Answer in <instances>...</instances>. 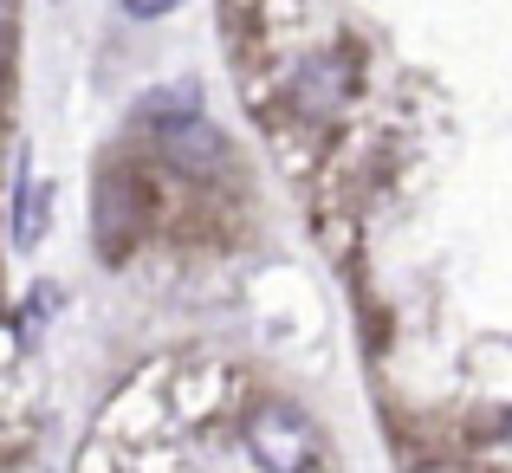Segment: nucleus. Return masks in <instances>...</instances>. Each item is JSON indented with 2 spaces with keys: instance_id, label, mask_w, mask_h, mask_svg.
<instances>
[{
  "instance_id": "1",
  "label": "nucleus",
  "mask_w": 512,
  "mask_h": 473,
  "mask_svg": "<svg viewBox=\"0 0 512 473\" xmlns=\"http://www.w3.org/2000/svg\"><path fill=\"white\" fill-rule=\"evenodd\" d=\"M247 454L266 473H312L318 467V428L292 402H266L247 422Z\"/></svg>"
},
{
  "instance_id": "2",
  "label": "nucleus",
  "mask_w": 512,
  "mask_h": 473,
  "mask_svg": "<svg viewBox=\"0 0 512 473\" xmlns=\"http://www.w3.org/2000/svg\"><path fill=\"white\" fill-rule=\"evenodd\" d=\"M98 253L104 260H124L130 240L143 234V221H150V195H143V182L130 169H104L98 175Z\"/></svg>"
},
{
  "instance_id": "3",
  "label": "nucleus",
  "mask_w": 512,
  "mask_h": 473,
  "mask_svg": "<svg viewBox=\"0 0 512 473\" xmlns=\"http://www.w3.org/2000/svg\"><path fill=\"white\" fill-rule=\"evenodd\" d=\"M350 91H357V78H350V65L338 59V52H312L305 65H292L286 104L305 117V124H318V117H344Z\"/></svg>"
},
{
  "instance_id": "4",
  "label": "nucleus",
  "mask_w": 512,
  "mask_h": 473,
  "mask_svg": "<svg viewBox=\"0 0 512 473\" xmlns=\"http://www.w3.org/2000/svg\"><path fill=\"white\" fill-rule=\"evenodd\" d=\"M156 137H163V156L175 162L182 175H214L227 169V137L208 124L201 111H175V117H150Z\"/></svg>"
},
{
  "instance_id": "5",
  "label": "nucleus",
  "mask_w": 512,
  "mask_h": 473,
  "mask_svg": "<svg viewBox=\"0 0 512 473\" xmlns=\"http://www.w3.org/2000/svg\"><path fill=\"white\" fill-rule=\"evenodd\" d=\"M182 7V0H124V13H137V20H156V13Z\"/></svg>"
},
{
  "instance_id": "6",
  "label": "nucleus",
  "mask_w": 512,
  "mask_h": 473,
  "mask_svg": "<svg viewBox=\"0 0 512 473\" xmlns=\"http://www.w3.org/2000/svg\"><path fill=\"white\" fill-rule=\"evenodd\" d=\"M506 435H512V422H506Z\"/></svg>"
}]
</instances>
